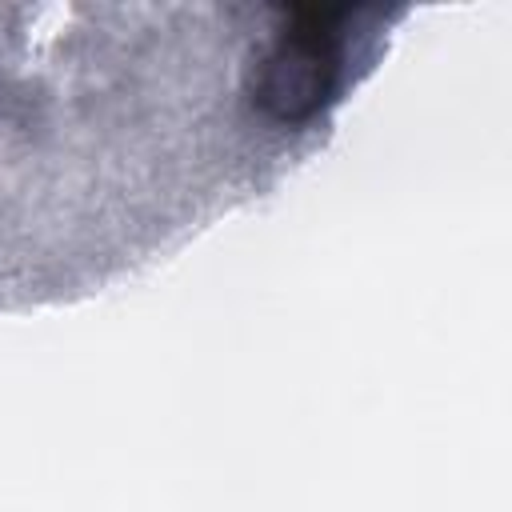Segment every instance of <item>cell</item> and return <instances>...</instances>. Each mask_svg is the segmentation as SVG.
Here are the masks:
<instances>
[{
	"label": "cell",
	"mask_w": 512,
	"mask_h": 512,
	"mask_svg": "<svg viewBox=\"0 0 512 512\" xmlns=\"http://www.w3.org/2000/svg\"><path fill=\"white\" fill-rule=\"evenodd\" d=\"M340 16L344 12L332 8H304L296 12L292 28L276 36L256 80V100L276 120H308L336 92L344 56V32L336 24Z\"/></svg>",
	"instance_id": "cell-1"
}]
</instances>
